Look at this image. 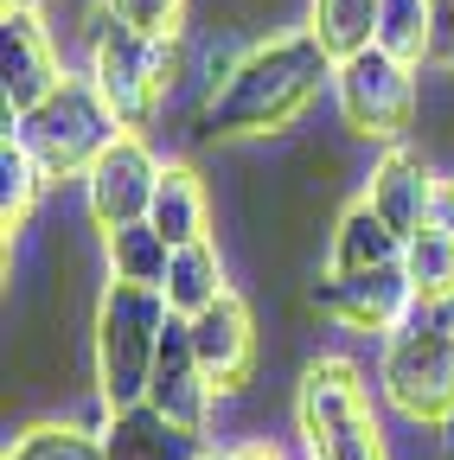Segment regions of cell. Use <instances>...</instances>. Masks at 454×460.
<instances>
[{
	"instance_id": "cell-1",
	"label": "cell",
	"mask_w": 454,
	"mask_h": 460,
	"mask_svg": "<svg viewBox=\"0 0 454 460\" xmlns=\"http://www.w3.org/2000/svg\"><path fill=\"white\" fill-rule=\"evenodd\" d=\"M333 71L339 65L326 58V45L307 26L263 39L231 71V84L199 102V141H211V147L218 141H269L281 128H295L314 109V96L333 90Z\"/></svg>"
},
{
	"instance_id": "cell-2",
	"label": "cell",
	"mask_w": 454,
	"mask_h": 460,
	"mask_svg": "<svg viewBox=\"0 0 454 460\" xmlns=\"http://www.w3.org/2000/svg\"><path fill=\"white\" fill-rule=\"evenodd\" d=\"M174 320L160 288L141 281H102L96 314H90V371H96V402L109 410H135L147 402L154 358H160V332Z\"/></svg>"
},
{
	"instance_id": "cell-3",
	"label": "cell",
	"mask_w": 454,
	"mask_h": 460,
	"mask_svg": "<svg viewBox=\"0 0 454 460\" xmlns=\"http://www.w3.org/2000/svg\"><path fill=\"white\" fill-rule=\"evenodd\" d=\"M295 429L307 460H390L378 410H371V390L365 371L352 358H307L295 377Z\"/></svg>"
},
{
	"instance_id": "cell-4",
	"label": "cell",
	"mask_w": 454,
	"mask_h": 460,
	"mask_svg": "<svg viewBox=\"0 0 454 460\" xmlns=\"http://www.w3.org/2000/svg\"><path fill=\"white\" fill-rule=\"evenodd\" d=\"M378 390L416 429H448L454 422V326L435 320L423 301L410 307V320L396 332H384Z\"/></svg>"
},
{
	"instance_id": "cell-5",
	"label": "cell",
	"mask_w": 454,
	"mask_h": 460,
	"mask_svg": "<svg viewBox=\"0 0 454 460\" xmlns=\"http://www.w3.org/2000/svg\"><path fill=\"white\" fill-rule=\"evenodd\" d=\"M7 135H20V147L45 166V180L58 186V180H84L96 166V154L129 128L116 122V109L102 102V90L90 77H65L39 109L7 115Z\"/></svg>"
},
{
	"instance_id": "cell-6",
	"label": "cell",
	"mask_w": 454,
	"mask_h": 460,
	"mask_svg": "<svg viewBox=\"0 0 454 460\" xmlns=\"http://www.w3.org/2000/svg\"><path fill=\"white\" fill-rule=\"evenodd\" d=\"M333 102H339V122H346L352 141L396 147V141H404V128L423 115V77H416V65H404V58L365 45V51H352V58H339Z\"/></svg>"
},
{
	"instance_id": "cell-7",
	"label": "cell",
	"mask_w": 454,
	"mask_h": 460,
	"mask_svg": "<svg viewBox=\"0 0 454 460\" xmlns=\"http://www.w3.org/2000/svg\"><path fill=\"white\" fill-rule=\"evenodd\" d=\"M160 166L166 160H154V147L141 135H116L96 154V166L84 172V211L102 237L122 224H147L154 192H160Z\"/></svg>"
},
{
	"instance_id": "cell-8",
	"label": "cell",
	"mask_w": 454,
	"mask_h": 460,
	"mask_svg": "<svg viewBox=\"0 0 454 460\" xmlns=\"http://www.w3.org/2000/svg\"><path fill=\"white\" fill-rule=\"evenodd\" d=\"M71 71L58 58V26L45 7H0V90H7V115L39 109Z\"/></svg>"
},
{
	"instance_id": "cell-9",
	"label": "cell",
	"mask_w": 454,
	"mask_h": 460,
	"mask_svg": "<svg viewBox=\"0 0 454 460\" xmlns=\"http://www.w3.org/2000/svg\"><path fill=\"white\" fill-rule=\"evenodd\" d=\"M326 320L352 326V332H396L416 307V281L404 262H384V269H365V275H320L314 295H307Z\"/></svg>"
},
{
	"instance_id": "cell-10",
	"label": "cell",
	"mask_w": 454,
	"mask_h": 460,
	"mask_svg": "<svg viewBox=\"0 0 454 460\" xmlns=\"http://www.w3.org/2000/svg\"><path fill=\"white\" fill-rule=\"evenodd\" d=\"M186 326H192V352H199L211 390H218V396H244L250 377H256V352H263V332H256L250 301L231 288L218 307H205V314L186 320Z\"/></svg>"
},
{
	"instance_id": "cell-11",
	"label": "cell",
	"mask_w": 454,
	"mask_h": 460,
	"mask_svg": "<svg viewBox=\"0 0 454 460\" xmlns=\"http://www.w3.org/2000/svg\"><path fill=\"white\" fill-rule=\"evenodd\" d=\"M147 402H154L166 422L192 429V435H211V422H218V390H211V377H205V365L192 352V326L180 314L166 320V332H160V358H154Z\"/></svg>"
},
{
	"instance_id": "cell-12",
	"label": "cell",
	"mask_w": 454,
	"mask_h": 460,
	"mask_svg": "<svg viewBox=\"0 0 454 460\" xmlns=\"http://www.w3.org/2000/svg\"><path fill=\"white\" fill-rule=\"evenodd\" d=\"M435 186H441V172L423 160V147H384L378 160H371V172H365V205L396 230V237H416V230L429 224V211H435Z\"/></svg>"
},
{
	"instance_id": "cell-13",
	"label": "cell",
	"mask_w": 454,
	"mask_h": 460,
	"mask_svg": "<svg viewBox=\"0 0 454 460\" xmlns=\"http://www.w3.org/2000/svg\"><path fill=\"white\" fill-rule=\"evenodd\" d=\"M205 435L166 422L154 402H135V410H109L102 422V460H199Z\"/></svg>"
},
{
	"instance_id": "cell-14",
	"label": "cell",
	"mask_w": 454,
	"mask_h": 460,
	"mask_svg": "<svg viewBox=\"0 0 454 460\" xmlns=\"http://www.w3.org/2000/svg\"><path fill=\"white\" fill-rule=\"evenodd\" d=\"M404 237L365 205L352 199L346 211L333 217V237H326V275H365V269H384V262H404Z\"/></svg>"
},
{
	"instance_id": "cell-15",
	"label": "cell",
	"mask_w": 454,
	"mask_h": 460,
	"mask_svg": "<svg viewBox=\"0 0 454 460\" xmlns=\"http://www.w3.org/2000/svg\"><path fill=\"white\" fill-rule=\"evenodd\" d=\"M147 224H154L174 250L211 237V192H205V180H199L186 160H166V166H160V192H154Z\"/></svg>"
},
{
	"instance_id": "cell-16",
	"label": "cell",
	"mask_w": 454,
	"mask_h": 460,
	"mask_svg": "<svg viewBox=\"0 0 454 460\" xmlns=\"http://www.w3.org/2000/svg\"><path fill=\"white\" fill-rule=\"evenodd\" d=\"M166 307H174L180 320H199L205 307H218L224 295H231V269H224V250L205 237V243H186L174 250V269H166Z\"/></svg>"
},
{
	"instance_id": "cell-17",
	"label": "cell",
	"mask_w": 454,
	"mask_h": 460,
	"mask_svg": "<svg viewBox=\"0 0 454 460\" xmlns=\"http://www.w3.org/2000/svg\"><path fill=\"white\" fill-rule=\"evenodd\" d=\"M102 256H109V281H141V288H166V269H174V243H166L154 224L109 230Z\"/></svg>"
},
{
	"instance_id": "cell-18",
	"label": "cell",
	"mask_w": 454,
	"mask_h": 460,
	"mask_svg": "<svg viewBox=\"0 0 454 460\" xmlns=\"http://www.w3.org/2000/svg\"><path fill=\"white\" fill-rule=\"evenodd\" d=\"M307 32L339 65V58L378 45V0H307Z\"/></svg>"
},
{
	"instance_id": "cell-19",
	"label": "cell",
	"mask_w": 454,
	"mask_h": 460,
	"mask_svg": "<svg viewBox=\"0 0 454 460\" xmlns=\"http://www.w3.org/2000/svg\"><path fill=\"white\" fill-rule=\"evenodd\" d=\"M429 32H435V0H378V51L429 65Z\"/></svg>"
},
{
	"instance_id": "cell-20",
	"label": "cell",
	"mask_w": 454,
	"mask_h": 460,
	"mask_svg": "<svg viewBox=\"0 0 454 460\" xmlns=\"http://www.w3.org/2000/svg\"><path fill=\"white\" fill-rule=\"evenodd\" d=\"M45 186H51L45 166L20 147V135H7V141H0V217H7V237L32 224V205H39Z\"/></svg>"
},
{
	"instance_id": "cell-21",
	"label": "cell",
	"mask_w": 454,
	"mask_h": 460,
	"mask_svg": "<svg viewBox=\"0 0 454 460\" xmlns=\"http://www.w3.org/2000/svg\"><path fill=\"white\" fill-rule=\"evenodd\" d=\"M7 460H102V429L77 422H32L7 441Z\"/></svg>"
},
{
	"instance_id": "cell-22",
	"label": "cell",
	"mask_w": 454,
	"mask_h": 460,
	"mask_svg": "<svg viewBox=\"0 0 454 460\" xmlns=\"http://www.w3.org/2000/svg\"><path fill=\"white\" fill-rule=\"evenodd\" d=\"M404 269L416 281V301H448L454 295V237L435 230V224H423L410 237V250H404Z\"/></svg>"
},
{
	"instance_id": "cell-23",
	"label": "cell",
	"mask_w": 454,
	"mask_h": 460,
	"mask_svg": "<svg viewBox=\"0 0 454 460\" xmlns=\"http://www.w3.org/2000/svg\"><path fill=\"white\" fill-rule=\"evenodd\" d=\"M116 20H129L135 32H147V39H174V32H186V7L192 0H102Z\"/></svg>"
},
{
	"instance_id": "cell-24",
	"label": "cell",
	"mask_w": 454,
	"mask_h": 460,
	"mask_svg": "<svg viewBox=\"0 0 454 460\" xmlns=\"http://www.w3.org/2000/svg\"><path fill=\"white\" fill-rule=\"evenodd\" d=\"M429 71L454 77V0H435V32H429Z\"/></svg>"
},
{
	"instance_id": "cell-25",
	"label": "cell",
	"mask_w": 454,
	"mask_h": 460,
	"mask_svg": "<svg viewBox=\"0 0 454 460\" xmlns=\"http://www.w3.org/2000/svg\"><path fill=\"white\" fill-rule=\"evenodd\" d=\"M231 460H281V447H275V441H263V435H250V441H237V447H231Z\"/></svg>"
},
{
	"instance_id": "cell-26",
	"label": "cell",
	"mask_w": 454,
	"mask_h": 460,
	"mask_svg": "<svg viewBox=\"0 0 454 460\" xmlns=\"http://www.w3.org/2000/svg\"><path fill=\"white\" fill-rule=\"evenodd\" d=\"M199 460H231V454H218V447H205V454H199Z\"/></svg>"
},
{
	"instance_id": "cell-27",
	"label": "cell",
	"mask_w": 454,
	"mask_h": 460,
	"mask_svg": "<svg viewBox=\"0 0 454 460\" xmlns=\"http://www.w3.org/2000/svg\"><path fill=\"white\" fill-rule=\"evenodd\" d=\"M7 7H45V0H7Z\"/></svg>"
},
{
	"instance_id": "cell-28",
	"label": "cell",
	"mask_w": 454,
	"mask_h": 460,
	"mask_svg": "<svg viewBox=\"0 0 454 460\" xmlns=\"http://www.w3.org/2000/svg\"><path fill=\"white\" fill-rule=\"evenodd\" d=\"M448 454H454V422H448Z\"/></svg>"
}]
</instances>
